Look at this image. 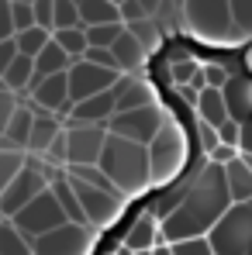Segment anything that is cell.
I'll return each instance as SVG.
<instances>
[{"mask_svg":"<svg viewBox=\"0 0 252 255\" xmlns=\"http://www.w3.org/2000/svg\"><path fill=\"white\" fill-rule=\"evenodd\" d=\"M228 207H232V200H228V190H225L221 166L204 162L183 183V197L173 207V214L159 221V235H163L166 245L187 242V238H208V231L221 221V214Z\"/></svg>","mask_w":252,"mask_h":255,"instance_id":"1","label":"cell"},{"mask_svg":"<svg viewBox=\"0 0 252 255\" xmlns=\"http://www.w3.org/2000/svg\"><path fill=\"white\" fill-rule=\"evenodd\" d=\"M97 169L111 179L118 197H142L152 186L145 145H135V141L114 138V134H107V141L100 148V159H97Z\"/></svg>","mask_w":252,"mask_h":255,"instance_id":"2","label":"cell"},{"mask_svg":"<svg viewBox=\"0 0 252 255\" xmlns=\"http://www.w3.org/2000/svg\"><path fill=\"white\" fill-rule=\"evenodd\" d=\"M183 31L204 45H242L235 21H232V0H187L180 3Z\"/></svg>","mask_w":252,"mask_h":255,"instance_id":"3","label":"cell"},{"mask_svg":"<svg viewBox=\"0 0 252 255\" xmlns=\"http://www.w3.org/2000/svg\"><path fill=\"white\" fill-rule=\"evenodd\" d=\"M145 152H149V179L156 186H169L180 179L187 166V138L173 121L163 125V131L145 145Z\"/></svg>","mask_w":252,"mask_h":255,"instance_id":"4","label":"cell"},{"mask_svg":"<svg viewBox=\"0 0 252 255\" xmlns=\"http://www.w3.org/2000/svg\"><path fill=\"white\" fill-rule=\"evenodd\" d=\"M208 245L214 255H249L252 249V200L232 204L221 221L208 231Z\"/></svg>","mask_w":252,"mask_h":255,"instance_id":"5","label":"cell"},{"mask_svg":"<svg viewBox=\"0 0 252 255\" xmlns=\"http://www.w3.org/2000/svg\"><path fill=\"white\" fill-rule=\"evenodd\" d=\"M166 111L159 104H149V107H138V111H128V114H114L107 121V134L114 138H125V141H135V145H149L163 125H166Z\"/></svg>","mask_w":252,"mask_h":255,"instance_id":"6","label":"cell"},{"mask_svg":"<svg viewBox=\"0 0 252 255\" xmlns=\"http://www.w3.org/2000/svg\"><path fill=\"white\" fill-rule=\"evenodd\" d=\"M10 224H14L28 242H35V238H42V235H48V231L62 228V224H66V214H62V207L55 204V197H52L48 190H42L28 207H21V211L10 217Z\"/></svg>","mask_w":252,"mask_h":255,"instance_id":"7","label":"cell"},{"mask_svg":"<svg viewBox=\"0 0 252 255\" xmlns=\"http://www.w3.org/2000/svg\"><path fill=\"white\" fill-rule=\"evenodd\" d=\"M97 245V231L86 224H62L31 242V255H90Z\"/></svg>","mask_w":252,"mask_h":255,"instance_id":"8","label":"cell"},{"mask_svg":"<svg viewBox=\"0 0 252 255\" xmlns=\"http://www.w3.org/2000/svg\"><path fill=\"white\" fill-rule=\"evenodd\" d=\"M69 186H73V193H76V200H80V211H83V221L86 228H114L118 224V217L125 211V200L118 197V193H104V190H93V186H83V183H76V179H69Z\"/></svg>","mask_w":252,"mask_h":255,"instance_id":"9","label":"cell"},{"mask_svg":"<svg viewBox=\"0 0 252 255\" xmlns=\"http://www.w3.org/2000/svg\"><path fill=\"white\" fill-rule=\"evenodd\" d=\"M118 83V73H111V69H100V66H90V62H73L69 69H66V86H69V107H76V104H83L90 97H97V93H107L111 86Z\"/></svg>","mask_w":252,"mask_h":255,"instance_id":"10","label":"cell"},{"mask_svg":"<svg viewBox=\"0 0 252 255\" xmlns=\"http://www.w3.org/2000/svg\"><path fill=\"white\" fill-rule=\"evenodd\" d=\"M66 128V166H97L100 148L107 141V128L62 125Z\"/></svg>","mask_w":252,"mask_h":255,"instance_id":"11","label":"cell"},{"mask_svg":"<svg viewBox=\"0 0 252 255\" xmlns=\"http://www.w3.org/2000/svg\"><path fill=\"white\" fill-rule=\"evenodd\" d=\"M42 190H48V183H45L42 176L24 162V169L17 172V176L10 179V186L0 193V217H3V221H10L21 207H28Z\"/></svg>","mask_w":252,"mask_h":255,"instance_id":"12","label":"cell"},{"mask_svg":"<svg viewBox=\"0 0 252 255\" xmlns=\"http://www.w3.org/2000/svg\"><path fill=\"white\" fill-rule=\"evenodd\" d=\"M35 114H69V86H66V73L59 76H45V80H31L28 86Z\"/></svg>","mask_w":252,"mask_h":255,"instance_id":"13","label":"cell"},{"mask_svg":"<svg viewBox=\"0 0 252 255\" xmlns=\"http://www.w3.org/2000/svg\"><path fill=\"white\" fill-rule=\"evenodd\" d=\"M225 97V111L235 125H249L252 121V76L246 73H232L228 83L221 90Z\"/></svg>","mask_w":252,"mask_h":255,"instance_id":"14","label":"cell"},{"mask_svg":"<svg viewBox=\"0 0 252 255\" xmlns=\"http://www.w3.org/2000/svg\"><path fill=\"white\" fill-rule=\"evenodd\" d=\"M111 97H114V114H128V111L156 104L152 86L145 80H138V76H118V83L111 86Z\"/></svg>","mask_w":252,"mask_h":255,"instance_id":"15","label":"cell"},{"mask_svg":"<svg viewBox=\"0 0 252 255\" xmlns=\"http://www.w3.org/2000/svg\"><path fill=\"white\" fill-rule=\"evenodd\" d=\"M111 118H114V97H111V90H107V93H97V97H90L83 104H76V107L69 111V121H66V125L107 128Z\"/></svg>","mask_w":252,"mask_h":255,"instance_id":"16","label":"cell"},{"mask_svg":"<svg viewBox=\"0 0 252 255\" xmlns=\"http://www.w3.org/2000/svg\"><path fill=\"white\" fill-rule=\"evenodd\" d=\"M159 242V221L152 217V214H138L135 221H131V228L125 231V238H121V249L125 252H152V245Z\"/></svg>","mask_w":252,"mask_h":255,"instance_id":"17","label":"cell"},{"mask_svg":"<svg viewBox=\"0 0 252 255\" xmlns=\"http://www.w3.org/2000/svg\"><path fill=\"white\" fill-rule=\"evenodd\" d=\"M221 176H225L228 200H232V204H249L252 200V172H249V166L242 162V155H235L232 162H225V166H221Z\"/></svg>","mask_w":252,"mask_h":255,"instance_id":"18","label":"cell"},{"mask_svg":"<svg viewBox=\"0 0 252 255\" xmlns=\"http://www.w3.org/2000/svg\"><path fill=\"white\" fill-rule=\"evenodd\" d=\"M111 55H114L118 73H125V76H138V73H142V66H145V48L135 42L128 31L118 35V42L111 45Z\"/></svg>","mask_w":252,"mask_h":255,"instance_id":"19","label":"cell"},{"mask_svg":"<svg viewBox=\"0 0 252 255\" xmlns=\"http://www.w3.org/2000/svg\"><path fill=\"white\" fill-rule=\"evenodd\" d=\"M62 131L59 125V118L55 114H35V125H31V134H28V155H35V159H42L45 152H48V145L55 141V134Z\"/></svg>","mask_w":252,"mask_h":255,"instance_id":"20","label":"cell"},{"mask_svg":"<svg viewBox=\"0 0 252 255\" xmlns=\"http://www.w3.org/2000/svg\"><path fill=\"white\" fill-rule=\"evenodd\" d=\"M80 24L83 28H100V24H121L118 3L114 0H76Z\"/></svg>","mask_w":252,"mask_h":255,"instance_id":"21","label":"cell"},{"mask_svg":"<svg viewBox=\"0 0 252 255\" xmlns=\"http://www.w3.org/2000/svg\"><path fill=\"white\" fill-rule=\"evenodd\" d=\"M35 80V59H28V55H14V62L7 66V73L0 76V86L7 90V93H24L28 86Z\"/></svg>","mask_w":252,"mask_h":255,"instance_id":"22","label":"cell"},{"mask_svg":"<svg viewBox=\"0 0 252 255\" xmlns=\"http://www.w3.org/2000/svg\"><path fill=\"white\" fill-rule=\"evenodd\" d=\"M197 121H204L211 125L214 131L228 121V111H225V97H221V90H204L201 97H197Z\"/></svg>","mask_w":252,"mask_h":255,"instance_id":"23","label":"cell"},{"mask_svg":"<svg viewBox=\"0 0 252 255\" xmlns=\"http://www.w3.org/2000/svg\"><path fill=\"white\" fill-rule=\"evenodd\" d=\"M69 66H73V62H69V55H66V52H62V48H59L55 42H48L42 52L35 55V80H45V76H59V73H66Z\"/></svg>","mask_w":252,"mask_h":255,"instance_id":"24","label":"cell"},{"mask_svg":"<svg viewBox=\"0 0 252 255\" xmlns=\"http://www.w3.org/2000/svg\"><path fill=\"white\" fill-rule=\"evenodd\" d=\"M31 125H35V111L31 107H14L10 121H7V131H3V141H10L14 148H28V134H31Z\"/></svg>","mask_w":252,"mask_h":255,"instance_id":"25","label":"cell"},{"mask_svg":"<svg viewBox=\"0 0 252 255\" xmlns=\"http://www.w3.org/2000/svg\"><path fill=\"white\" fill-rule=\"evenodd\" d=\"M24 162H28V152H24V148H14L10 141L0 138V193L10 186V179H14L17 172L24 169Z\"/></svg>","mask_w":252,"mask_h":255,"instance_id":"26","label":"cell"},{"mask_svg":"<svg viewBox=\"0 0 252 255\" xmlns=\"http://www.w3.org/2000/svg\"><path fill=\"white\" fill-rule=\"evenodd\" d=\"M48 193L55 197V204L62 207V214H66V221H69V224H86L83 211H80V200H76V193H73V186H69V179H66V176H59V179L48 186Z\"/></svg>","mask_w":252,"mask_h":255,"instance_id":"27","label":"cell"},{"mask_svg":"<svg viewBox=\"0 0 252 255\" xmlns=\"http://www.w3.org/2000/svg\"><path fill=\"white\" fill-rule=\"evenodd\" d=\"M125 31L142 45V48H145V55H149V52H156V48L163 45V31H159L156 17H152V21H135V24H125Z\"/></svg>","mask_w":252,"mask_h":255,"instance_id":"28","label":"cell"},{"mask_svg":"<svg viewBox=\"0 0 252 255\" xmlns=\"http://www.w3.org/2000/svg\"><path fill=\"white\" fill-rule=\"evenodd\" d=\"M0 255H31V242L3 217H0Z\"/></svg>","mask_w":252,"mask_h":255,"instance_id":"29","label":"cell"},{"mask_svg":"<svg viewBox=\"0 0 252 255\" xmlns=\"http://www.w3.org/2000/svg\"><path fill=\"white\" fill-rule=\"evenodd\" d=\"M69 28H83L76 0H52V35L55 31H69Z\"/></svg>","mask_w":252,"mask_h":255,"instance_id":"30","label":"cell"},{"mask_svg":"<svg viewBox=\"0 0 252 255\" xmlns=\"http://www.w3.org/2000/svg\"><path fill=\"white\" fill-rule=\"evenodd\" d=\"M48 42H52V35L42 31V28H28V31H17V35H14V48H17V55H28V59H35Z\"/></svg>","mask_w":252,"mask_h":255,"instance_id":"31","label":"cell"},{"mask_svg":"<svg viewBox=\"0 0 252 255\" xmlns=\"http://www.w3.org/2000/svg\"><path fill=\"white\" fill-rule=\"evenodd\" d=\"M52 42L69 55V62H80V59H83V52H86V31H83V28L55 31V35H52Z\"/></svg>","mask_w":252,"mask_h":255,"instance_id":"32","label":"cell"},{"mask_svg":"<svg viewBox=\"0 0 252 255\" xmlns=\"http://www.w3.org/2000/svg\"><path fill=\"white\" fill-rule=\"evenodd\" d=\"M156 0H121L118 3V14H121V24H135V21H152L156 17Z\"/></svg>","mask_w":252,"mask_h":255,"instance_id":"33","label":"cell"},{"mask_svg":"<svg viewBox=\"0 0 252 255\" xmlns=\"http://www.w3.org/2000/svg\"><path fill=\"white\" fill-rule=\"evenodd\" d=\"M197 69H201V62L190 59V55H176V59H169V62H166V76L176 86H187L194 76H197Z\"/></svg>","mask_w":252,"mask_h":255,"instance_id":"34","label":"cell"},{"mask_svg":"<svg viewBox=\"0 0 252 255\" xmlns=\"http://www.w3.org/2000/svg\"><path fill=\"white\" fill-rule=\"evenodd\" d=\"M86 31V48H111L118 42V35L125 31V24H100V28H83Z\"/></svg>","mask_w":252,"mask_h":255,"instance_id":"35","label":"cell"},{"mask_svg":"<svg viewBox=\"0 0 252 255\" xmlns=\"http://www.w3.org/2000/svg\"><path fill=\"white\" fill-rule=\"evenodd\" d=\"M10 24H14V35L35 28V3L31 0H10Z\"/></svg>","mask_w":252,"mask_h":255,"instance_id":"36","label":"cell"},{"mask_svg":"<svg viewBox=\"0 0 252 255\" xmlns=\"http://www.w3.org/2000/svg\"><path fill=\"white\" fill-rule=\"evenodd\" d=\"M232 21L242 42L252 38V0H232Z\"/></svg>","mask_w":252,"mask_h":255,"instance_id":"37","label":"cell"},{"mask_svg":"<svg viewBox=\"0 0 252 255\" xmlns=\"http://www.w3.org/2000/svg\"><path fill=\"white\" fill-rule=\"evenodd\" d=\"M156 24L159 31H183V14H180V3H159L156 7Z\"/></svg>","mask_w":252,"mask_h":255,"instance_id":"38","label":"cell"},{"mask_svg":"<svg viewBox=\"0 0 252 255\" xmlns=\"http://www.w3.org/2000/svg\"><path fill=\"white\" fill-rule=\"evenodd\" d=\"M201 76H204V86L208 90H225L232 73H228L225 62H201Z\"/></svg>","mask_w":252,"mask_h":255,"instance_id":"39","label":"cell"},{"mask_svg":"<svg viewBox=\"0 0 252 255\" xmlns=\"http://www.w3.org/2000/svg\"><path fill=\"white\" fill-rule=\"evenodd\" d=\"M173 255H214L208 245V238H187V242H173L169 245Z\"/></svg>","mask_w":252,"mask_h":255,"instance_id":"40","label":"cell"},{"mask_svg":"<svg viewBox=\"0 0 252 255\" xmlns=\"http://www.w3.org/2000/svg\"><path fill=\"white\" fill-rule=\"evenodd\" d=\"M218 141H221L225 148H235V152H239V145H242V125H235V121L228 118L225 125L218 128Z\"/></svg>","mask_w":252,"mask_h":255,"instance_id":"41","label":"cell"},{"mask_svg":"<svg viewBox=\"0 0 252 255\" xmlns=\"http://www.w3.org/2000/svg\"><path fill=\"white\" fill-rule=\"evenodd\" d=\"M83 62H90V66H100V69H111V73H118L111 48H86V52H83Z\"/></svg>","mask_w":252,"mask_h":255,"instance_id":"42","label":"cell"},{"mask_svg":"<svg viewBox=\"0 0 252 255\" xmlns=\"http://www.w3.org/2000/svg\"><path fill=\"white\" fill-rule=\"evenodd\" d=\"M197 141H201V152H208V155L221 145V141H218V131L211 125H204V121H197Z\"/></svg>","mask_w":252,"mask_h":255,"instance_id":"43","label":"cell"},{"mask_svg":"<svg viewBox=\"0 0 252 255\" xmlns=\"http://www.w3.org/2000/svg\"><path fill=\"white\" fill-rule=\"evenodd\" d=\"M35 28L52 35V0H35Z\"/></svg>","mask_w":252,"mask_h":255,"instance_id":"44","label":"cell"},{"mask_svg":"<svg viewBox=\"0 0 252 255\" xmlns=\"http://www.w3.org/2000/svg\"><path fill=\"white\" fill-rule=\"evenodd\" d=\"M14 107H17L14 93H7V90L0 86V138H3V131H7V121H10V114H14Z\"/></svg>","mask_w":252,"mask_h":255,"instance_id":"45","label":"cell"},{"mask_svg":"<svg viewBox=\"0 0 252 255\" xmlns=\"http://www.w3.org/2000/svg\"><path fill=\"white\" fill-rule=\"evenodd\" d=\"M14 38V24H10V0H0V42Z\"/></svg>","mask_w":252,"mask_h":255,"instance_id":"46","label":"cell"},{"mask_svg":"<svg viewBox=\"0 0 252 255\" xmlns=\"http://www.w3.org/2000/svg\"><path fill=\"white\" fill-rule=\"evenodd\" d=\"M14 55H17V48H14V38H7V42H0V76L7 73V66L14 62Z\"/></svg>","mask_w":252,"mask_h":255,"instance_id":"47","label":"cell"},{"mask_svg":"<svg viewBox=\"0 0 252 255\" xmlns=\"http://www.w3.org/2000/svg\"><path fill=\"white\" fill-rule=\"evenodd\" d=\"M176 90H180V100H183L190 111H197V97H201V93H194L190 86H176Z\"/></svg>","mask_w":252,"mask_h":255,"instance_id":"48","label":"cell"},{"mask_svg":"<svg viewBox=\"0 0 252 255\" xmlns=\"http://www.w3.org/2000/svg\"><path fill=\"white\" fill-rule=\"evenodd\" d=\"M239 148H242V155H252V121L242 125V145Z\"/></svg>","mask_w":252,"mask_h":255,"instance_id":"49","label":"cell"},{"mask_svg":"<svg viewBox=\"0 0 252 255\" xmlns=\"http://www.w3.org/2000/svg\"><path fill=\"white\" fill-rule=\"evenodd\" d=\"M149 255H173V252H169V245L163 242V235H159V242L152 245V252H149Z\"/></svg>","mask_w":252,"mask_h":255,"instance_id":"50","label":"cell"},{"mask_svg":"<svg viewBox=\"0 0 252 255\" xmlns=\"http://www.w3.org/2000/svg\"><path fill=\"white\" fill-rule=\"evenodd\" d=\"M242 66H246V76H252V45L246 48V59H242Z\"/></svg>","mask_w":252,"mask_h":255,"instance_id":"51","label":"cell"},{"mask_svg":"<svg viewBox=\"0 0 252 255\" xmlns=\"http://www.w3.org/2000/svg\"><path fill=\"white\" fill-rule=\"evenodd\" d=\"M242 162H246V166H249V172H252V155H242Z\"/></svg>","mask_w":252,"mask_h":255,"instance_id":"52","label":"cell"},{"mask_svg":"<svg viewBox=\"0 0 252 255\" xmlns=\"http://www.w3.org/2000/svg\"><path fill=\"white\" fill-rule=\"evenodd\" d=\"M104 255H118V252H104Z\"/></svg>","mask_w":252,"mask_h":255,"instance_id":"53","label":"cell"},{"mask_svg":"<svg viewBox=\"0 0 252 255\" xmlns=\"http://www.w3.org/2000/svg\"><path fill=\"white\" fill-rule=\"evenodd\" d=\"M249 255H252V249H249Z\"/></svg>","mask_w":252,"mask_h":255,"instance_id":"54","label":"cell"}]
</instances>
